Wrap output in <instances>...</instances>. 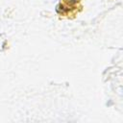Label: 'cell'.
I'll use <instances>...</instances> for the list:
<instances>
[{
    "instance_id": "1",
    "label": "cell",
    "mask_w": 123,
    "mask_h": 123,
    "mask_svg": "<svg viewBox=\"0 0 123 123\" xmlns=\"http://www.w3.org/2000/svg\"><path fill=\"white\" fill-rule=\"evenodd\" d=\"M79 10H81L80 0H61L57 8L58 12L63 16L73 15Z\"/></svg>"
}]
</instances>
